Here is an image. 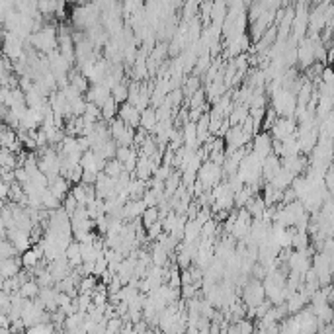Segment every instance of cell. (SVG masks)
Segmentation results:
<instances>
[{"mask_svg":"<svg viewBox=\"0 0 334 334\" xmlns=\"http://www.w3.org/2000/svg\"><path fill=\"white\" fill-rule=\"evenodd\" d=\"M145 231H147V239H149V241H156V239L162 235V223L156 221L155 225H151V227L145 229Z\"/></svg>","mask_w":334,"mask_h":334,"instance_id":"cell-12","label":"cell"},{"mask_svg":"<svg viewBox=\"0 0 334 334\" xmlns=\"http://www.w3.org/2000/svg\"><path fill=\"white\" fill-rule=\"evenodd\" d=\"M117 110H119V106L111 100V96H110V100L100 108V117H102V121H113L115 115H117Z\"/></svg>","mask_w":334,"mask_h":334,"instance_id":"cell-7","label":"cell"},{"mask_svg":"<svg viewBox=\"0 0 334 334\" xmlns=\"http://www.w3.org/2000/svg\"><path fill=\"white\" fill-rule=\"evenodd\" d=\"M156 221H160V213H158V207H147L141 215V225L143 229H149L151 225H155Z\"/></svg>","mask_w":334,"mask_h":334,"instance_id":"cell-8","label":"cell"},{"mask_svg":"<svg viewBox=\"0 0 334 334\" xmlns=\"http://www.w3.org/2000/svg\"><path fill=\"white\" fill-rule=\"evenodd\" d=\"M117 119H121L127 127H131V129H135V127H139V119H141V111H137V108L135 106H131V104H121L119 106V110H117Z\"/></svg>","mask_w":334,"mask_h":334,"instance_id":"cell-2","label":"cell"},{"mask_svg":"<svg viewBox=\"0 0 334 334\" xmlns=\"http://www.w3.org/2000/svg\"><path fill=\"white\" fill-rule=\"evenodd\" d=\"M151 260H153V264H155L156 268L166 266V262H168V252L156 243V245L153 246V250H151Z\"/></svg>","mask_w":334,"mask_h":334,"instance_id":"cell-6","label":"cell"},{"mask_svg":"<svg viewBox=\"0 0 334 334\" xmlns=\"http://www.w3.org/2000/svg\"><path fill=\"white\" fill-rule=\"evenodd\" d=\"M127 94H129V88H127V84H123V82L115 84V86L110 90L111 100H113L117 106H121V104H125V102H127Z\"/></svg>","mask_w":334,"mask_h":334,"instance_id":"cell-5","label":"cell"},{"mask_svg":"<svg viewBox=\"0 0 334 334\" xmlns=\"http://www.w3.org/2000/svg\"><path fill=\"white\" fill-rule=\"evenodd\" d=\"M102 174H104V176H108V178H111V180H117L121 174H123V164H121L119 160H115V158L106 160V166H104Z\"/></svg>","mask_w":334,"mask_h":334,"instance_id":"cell-4","label":"cell"},{"mask_svg":"<svg viewBox=\"0 0 334 334\" xmlns=\"http://www.w3.org/2000/svg\"><path fill=\"white\" fill-rule=\"evenodd\" d=\"M266 299L264 288L260 284V280H252L248 286H245V303L248 307H256Z\"/></svg>","mask_w":334,"mask_h":334,"instance_id":"cell-1","label":"cell"},{"mask_svg":"<svg viewBox=\"0 0 334 334\" xmlns=\"http://www.w3.org/2000/svg\"><path fill=\"white\" fill-rule=\"evenodd\" d=\"M156 123H158V119H156L155 108H147L145 111H141L139 125H141L143 131H153V129L156 127Z\"/></svg>","mask_w":334,"mask_h":334,"instance_id":"cell-3","label":"cell"},{"mask_svg":"<svg viewBox=\"0 0 334 334\" xmlns=\"http://www.w3.org/2000/svg\"><path fill=\"white\" fill-rule=\"evenodd\" d=\"M37 293H39V286H37L35 282H31V280L25 282L22 288H20V297H22V299H27V301H29V299H35Z\"/></svg>","mask_w":334,"mask_h":334,"instance_id":"cell-9","label":"cell"},{"mask_svg":"<svg viewBox=\"0 0 334 334\" xmlns=\"http://www.w3.org/2000/svg\"><path fill=\"white\" fill-rule=\"evenodd\" d=\"M203 104H207V102H205V90L200 88L198 92H194V94H192V98H190V110L201 108Z\"/></svg>","mask_w":334,"mask_h":334,"instance_id":"cell-11","label":"cell"},{"mask_svg":"<svg viewBox=\"0 0 334 334\" xmlns=\"http://www.w3.org/2000/svg\"><path fill=\"white\" fill-rule=\"evenodd\" d=\"M98 284H96V278L94 276H86V278H80V282H78V291L80 293H92L94 288H96Z\"/></svg>","mask_w":334,"mask_h":334,"instance_id":"cell-10","label":"cell"}]
</instances>
